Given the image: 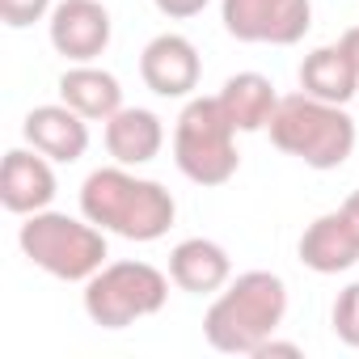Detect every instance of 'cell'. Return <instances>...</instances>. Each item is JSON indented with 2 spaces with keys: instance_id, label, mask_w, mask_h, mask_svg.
<instances>
[{
  "instance_id": "cell-1",
  "label": "cell",
  "mask_w": 359,
  "mask_h": 359,
  "mask_svg": "<svg viewBox=\"0 0 359 359\" xmlns=\"http://www.w3.org/2000/svg\"><path fill=\"white\" fill-rule=\"evenodd\" d=\"M81 216H89L102 233L144 245V241H161L173 229L177 203L152 177H135L127 165H106L85 177Z\"/></svg>"
},
{
  "instance_id": "cell-2",
  "label": "cell",
  "mask_w": 359,
  "mask_h": 359,
  "mask_svg": "<svg viewBox=\"0 0 359 359\" xmlns=\"http://www.w3.org/2000/svg\"><path fill=\"white\" fill-rule=\"evenodd\" d=\"M287 317V283L275 271H245L203 313V338L224 355H254Z\"/></svg>"
},
{
  "instance_id": "cell-3",
  "label": "cell",
  "mask_w": 359,
  "mask_h": 359,
  "mask_svg": "<svg viewBox=\"0 0 359 359\" xmlns=\"http://www.w3.org/2000/svg\"><path fill=\"white\" fill-rule=\"evenodd\" d=\"M271 144L296 161H304L309 169H338L346 165V156L355 152V118L334 106V102H321V97H309L304 89L300 93H287L279 97V110L271 118Z\"/></svg>"
},
{
  "instance_id": "cell-4",
  "label": "cell",
  "mask_w": 359,
  "mask_h": 359,
  "mask_svg": "<svg viewBox=\"0 0 359 359\" xmlns=\"http://www.w3.org/2000/svg\"><path fill=\"white\" fill-rule=\"evenodd\" d=\"M18 245L39 271H47L51 279H64V283L93 279L110 258L106 233L89 216H68V212H51V208L26 216V224L18 229Z\"/></svg>"
},
{
  "instance_id": "cell-5",
  "label": "cell",
  "mask_w": 359,
  "mask_h": 359,
  "mask_svg": "<svg viewBox=\"0 0 359 359\" xmlns=\"http://www.w3.org/2000/svg\"><path fill=\"white\" fill-rule=\"evenodd\" d=\"M173 165L195 187H224L241 169L237 127L229 123L220 97H191L173 127Z\"/></svg>"
},
{
  "instance_id": "cell-6",
  "label": "cell",
  "mask_w": 359,
  "mask_h": 359,
  "mask_svg": "<svg viewBox=\"0 0 359 359\" xmlns=\"http://www.w3.org/2000/svg\"><path fill=\"white\" fill-rule=\"evenodd\" d=\"M169 283L173 279L152 262H106L93 279H85V317L102 330H127L165 309Z\"/></svg>"
},
{
  "instance_id": "cell-7",
  "label": "cell",
  "mask_w": 359,
  "mask_h": 359,
  "mask_svg": "<svg viewBox=\"0 0 359 359\" xmlns=\"http://www.w3.org/2000/svg\"><path fill=\"white\" fill-rule=\"evenodd\" d=\"M224 30L237 43H266V47H292L313 26L309 0H220Z\"/></svg>"
},
{
  "instance_id": "cell-8",
  "label": "cell",
  "mask_w": 359,
  "mask_h": 359,
  "mask_svg": "<svg viewBox=\"0 0 359 359\" xmlns=\"http://www.w3.org/2000/svg\"><path fill=\"white\" fill-rule=\"evenodd\" d=\"M47 34L55 55H64L68 64H93L97 55H106L114 26L97 0H60L47 18Z\"/></svg>"
},
{
  "instance_id": "cell-9",
  "label": "cell",
  "mask_w": 359,
  "mask_h": 359,
  "mask_svg": "<svg viewBox=\"0 0 359 359\" xmlns=\"http://www.w3.org/2000/svg\"><path fill=\"white\" fill-rule=\"evenodd\" d=\"M140 76L156 97H191L203 76V60L187 34H156L140 51Z\"/></svg>"
},
{
  "instance_id": "cell-10",
  "label": "cell",
  "mask_w": 359,
  "mask_h": 359,
  "mask_svg": "<svg viewBox=\"0 0 359 359\" xmlns=\"http://www.w3.org/2000/svg\"><path fill=\"white\" fill-rule=\"evenodd\" d=\"M55 161L43 156L39 148H9L0 165V203L13 216H34L51 208L60 182H55Z\"/></svg>"
},
{
  "instance_id": "cell-11",
  "label": "cell",
  "mask_w": 359,
  "mask_h": 359,
  "mask_svg": "<svg viewBox=\"0 0 359 359\" xmlns=\"http://www.w3.org/2000/svg\"><path fill=\"white\" fill-rule=\"evenodd\" d=\"M22 135L30 148H39L43 156H51L55 165H72L89 152V118L76 114L64 102L51 106H34L22 123Z\"/></svg>"
},
{
  "instance_id": "cell-12",
  "label": "cell",
  "mask_w": 359,
  "mask_h": 359,
  "mask_svg": "<svg viewBox=\"0 0 359 359\" xmlns=\"http://www.w3.org/2000/svg\"><path fill=\"white\" fill-rule=\"evenodd\" d=\"M169 279L191 296H212L233 279V258L212 237H187L169 250Z\"/></svg>"
},
{
  "instance_id": "cell-13",
  "label": "cell",
  "mask_w": 359,
  "mask_h": 359,
  "mask_svg": "<svg viewBox=\"0 0 359 359\" xmlns=\"http://www.w3.org/2000/svg\"><path fill=\"white\" fill-rule=\"evenodd\" d=\"M300 262L313 275H342L359 262V233L342 212L317 216L300 237Z\"/></svg>"
},
{
  "instance_id": "cell-14",
  "label": "cell",
  "mask_w": 359,
  "mask_h": 359,
  "mask_svg": "<svg viewBox=\"0 0 359 359\" xmlns=\"http://www.w3.org/2000/svg\"><path fill=\"white\" fill-rule=\"evenodd\" d=\"M165 148V123L144 110V106H123L118 114L106 118V152L114 156V165H148L156 161Z\"/></svg>"
},
{
  "instance_id": "cell-15",
  "label": "cell",
  "mask_w": 359,
  "mask_h": 359,
  "mask_svg": "<svg viewBox=\"0 0 359 359\" xmlns=\"http://www.w3.org/2000/svg\"><path fill=\"white\" fill-rule=\"evenodd\" d=\"M60 102L72 106L76 114H85L89 123H106L110 114L123 110V85L114 72L97 68V64H72L60 76Z\"/></svg>"
},
{
  "instance_id": "cell-16",
  "label": "cell",
  "mask_w": 359,
  "mask_h": 359,
  "mask_svg": "<svg viewBox=\"0 0 359 359\" xmlns=\"http://www.w3.org/2000/svg\"><path fill=\"white\" fill-rule=\"evenodd\" d=\"M216 97H220V106H224V114L237 131H266L275 110H279V93H275L271 76H262V72L229 76Z\"/></svg>"
},
{
  "instance_id": "cell-17",
  "label": "cell",
  "mask_w": 359,
  "mask_h": 359,
  "mask_svg": "<svg viewBox=\"0 0 359 359\" xmlns=\"http://www.w3.org/2000/svg\"><path fill=\"white\" fill-rule=\"evenodd\" d=\"M300 89L309 97L346 106L351 97H359V68L351 64V55L334 43V47H317L300 60Z\"/></svg>"
},
{
  "instance_id": "cell-18",
  "label": "cell",
  "mask_w": 359,
  "mask_h": 359,
  "mask_svg": "<svg viewBox=\"0 0 359 359\" xmlns=\"http://www.w3.org/2000/svg\"><path fill=\"white\" fill-rule=\"evenodd\" d=\"M330 321H334V334L359 351V283H346L330 309Z\"/></svg>"
},
{
  "instance_id": "cell-19",
  "label": "cell",
  "mask_w": 359,
  "mask_h": 359,
  "mask_svg": "<svg viewBox=\"0 0 359 359\" xmlns=\"http://www.w3.org/2000/svg\"><path fill=\"white\" fill-rule=\"evenodd\" d=\"M51 0H0V22H5L9 30H26L43 18H51Z\"/></svg>"
},
{
  "instance_id": "cell-20",
  "label": "cell",
  "mask_w": 359,
  "mask_h": 359,
  "mask_svg": "<svg viewBox=\"0 0 359 359\" xmlns=\"http://www.w3.org/2000/svg\"><path fill=\"white\" fill-rule=\"evenodd\" d=\"M152 5L169 18V22H187V18H199L208 9V0H152Z\"/></svg>"
},
{
  "instance_id": "cell-21",
  "label": "cell",
  "mask_w": 359,
  "mask_h": 359,
  "mask_svg": "<svg viewBox=\"0 0 359 359\" xmlns=\"http://www.w3.org/2000/svg\"><path fill=\"white\" fill-rule=\"evenodd\" d=\"M271 355H287V359H300L304 351H300L296 342H279V338H266V342L254 351V359H271Z\"/></svg>"
},
{
  "instance_id": "cell-22",
  "label": "cell",
  "mask_w": 359,
  "mask_h": 359,
  "mask_svg": "<svg viewBox=\"0 0 359 359\" xmlns=\"http://www.w3.org/2000/svg\"><path fill=\"white\" fill-rule=\"evenodd\" d=\"M338 47H342V51L351 55V64L359 68V26H351V30H346V34L338 39Z\"/></svg>"
},
{
  "instance_id": "cell-23",
  "label": "cell",
  "mask_w": 359,
  "mask_h": 359,
  "mask_svg": "<svg viewBox=\"0 0 359 359\" xmlns=\"http://www.w3.org/2000/svg\"><path fill=\"white\" fill-rule=\"evenodd\" d=\"M338 212H342V216L351 220V229L359 233V191H351V195L342 199V208H338Z\"/></svg>"
}]
</instances>
